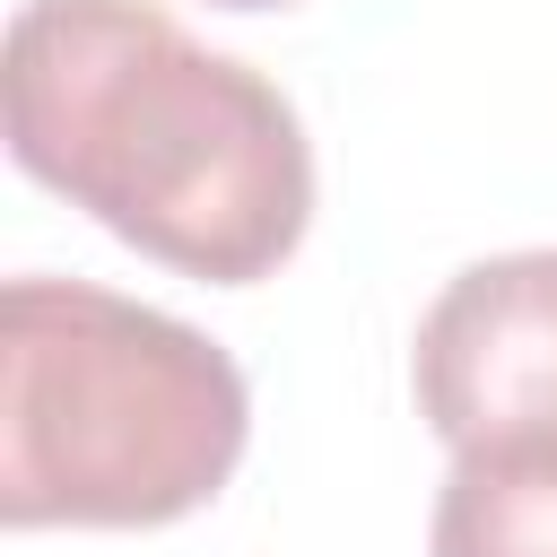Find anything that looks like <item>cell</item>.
Listing matches in <instances>:
<instances>
[{"mask_svg":"<svg viewBox=\"0 0 557 557\" xmlns=\"http://www.w3.org/2000/svg\"><path fill=\"white\" fill-rule=\"evenodd\" d=\"M0 96L9 157L165 270L252 287L305 244L313 148L296 104L157 0H26Z\"/></svg>","mask_w":557,"mask_h":557,"instance_id":"1","label":"cell"},{"mask_svg":"<svg viewBox=\"0 0 557 557\" xmlns=\"http://www.w3.org/2000/svg\"><path fill=\"white\" fill-rule=\"evenodd\" d=\"M426 557H557V435L461 444L435 487Z\"/></svg>","mask_w":557,"mask_h":557,"instance_id":"4","label":"cell"},{"mask_svg":"<svg viewBox=\"0 0 557 557\" xmlns=\"http://www.w3.org/2000/svg\"><path fill=\"white\" fill-rule=\"evenodd\" d=\"M235 357L113 287L9 278L0 296V522L148 531L226 487L244 461Z\"/></svg>","mask_w":557,"mask_h":557,"instance_id":"2","label":"cell"},{"mask_svg":"<svg viewBox=\"0 0 557 557\" xmlns=\"http://www.w3.org/2000/svg\"><path fill=\"white\" fill-rule=\"evenodd\" d=\"M409 383L453 453L487 435H557V252H496L444 278Z\"/></svg>","mask_w":557,"mask_h":557,"instance_id":"3","label":"cell"},{"mask_svg":"<svg viewBox=\"0 0 557 557\" xmlns=\"http://www.w3.org/2000/svg\"><path fill=\"white\" fill-rule=\"evenodd\" d=\"M209 9H287V0H209Z\"/></svg>","mask_w":557,"mask_h":557,"instance_id":"5","label":"cell"}]
</instances>
